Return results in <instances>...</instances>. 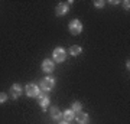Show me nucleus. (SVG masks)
<instances>
[{
	"instance_id": "obj_1",
	"label": "nucleus",
	"mask_w": 130,
	"mask_h": 124,
	"mask_svg": "<svg viewBox=\"0 0 130 124\" xmlns=\"http://www.w3.org/2000/svg\"><path fill=\"white\" fill-rule=\"evenodd\" d=\"M55 87V78L54 77H45V78L41 79V82H39V88H41V91H52Z\"/></svg>"
},
{
	"instance_id": "obj_2",
	"label": "nucleus",
	"mask_w": 130,
	"mask_h": 124,
	"mask_svg": "<svg viewBox=\"0 0 130 124\" xmlns=\"http://www.w3.org/2000/svg\"><path fill=\"white\" fill-rule=\"evenodd\" d=\"M65 59H67V51H65L64 48H61V46L55 48L54 52H52V61L61 64V62H64Z\"/></svg>"
},
{
	"instance_id": "obj_3",
	"label": "nucleus",
	"mask_w": 130,
	"mask_h": 124,
	"mask_svg": "<svg viewBox=\"0 0 130 124\" xmlns=\"http://www.w3.org/2000/svg\"><path fill=\"white\" fill-rule=\"evenodd\" d=\"M25 92H26V95H28V97H30V98H35V97L39 95L41 88H39V85H36V84L29 82V84H26V87H25Z\"/></svg>"
},
{
	"instance_id": "obj_4",
	"label": "nucleus",
	"mask_w": 130,
	"mask_h": 124,
	"mask_svg": "<svg viewBox=\"0 0 130 124\" xmlns=\"http://www.w3.org/2000/svg\"><path fill=\"white\" fill-rule=\"evenodd\" d=\"M68 29H70L71 35L77 36V35H79V33L83 32V23L79 22L78 19H74V20H71V22H70V26H68Z\"/></svg>"
},
{
	"instance_id": "obj_5",
	"label": "nucleus",
	"mask_w": 130,
	"mask_h": 124,
	"mask_svg": "<svg viewBox=\"0 0 130 124\" xmlns=\"http://www.w3.org/2000/svg\"><path fill=\"white\" fill-rule=\"evenodd\" d=\"M36 98H38V104H39V107H41L42 110H46L48 107H49V104H51V100H49V97L46 95L45 91H41Z\"/></svg>"
},
{
	"instance_id": "obj_6",
	"label": "nucleus",
	"mask_w": 130,
	"mask_h": 124,
	"mask_svg": "<svg viewBox=\"0 0 130 124\" xmlns=\"http://www.w3.org/2000/svg\"><path fill=\"white\" fill-rule=\"evenodd\" d=\"M41 68H42V71L43 72H46V74H51V72H54L55 71V62L52 59H43L42 61V65H41Z\"/></svg>"
},
{
	"instance_id": "obj_7",
	"label": "nucleus",
	"mask_w": 130,
	"mask_h": 124,
	"mask_svg": "<svg viewBox=\"0 0 130 124\" xmlns=\"http://www.w3.org/2000/svg\"><path fill=\"white\" fill-rule=\"evenodd\" d=\"M23 94V88L20 84H13L12 87H10V95H12V100H18L19 97Z\"/></svg>"
},
{
	"instance_id": "obj_8",
	"label": "nucleus",
	"mask_w": 130,
	"mask_h": 124,
	"mask_svg": "<svg viewBox=\"0 0 130 124\" xmlns=\"http://www.w3.org/2000/svg\"><path fill=\"white\" fill-rule=\"evenodd\" d=\"M68 12H70V6L67 5V2L59 3V5L56 6V9H55V14H56V16H64V14H67Z\"/></svg>"
},
{
	"instance_id": "obj_9",
	"label": "nucleus",
	"mask_w": 130,
	"mask_h": 124,
	"mask_svg": "<svg viewBox=\"0 0 130 124\" xmlns=\"http://www.w3.org/2000/svg\"><path fill=\"white\" fill-rule=\"evenodd\" d=\"M77 120V123L78 124H88L90 123V117L87 113H83V111H79V113H77L75 114V118Z\"/></svg>"
},
{
	"instance_id": "obj_10",
	"label": "nucleus",
	"mask_w": 130,
	"mask_h": 124,
	"mask_svg": "<svg viewBox=\"0 0 130 124\" xmlns=\"http://www.w3.org/2000/svg\"><path fill=\"white\" fill-rule=\"evenodd\" d=\"M49 114H51L52 120H59L61 117H62V113L59 111L58 107H51V108H49Z\"/></svg>"
},
{
	"instance_id": "obj_11",
	"label": "nucleus",
	"mask_w": 130,
	"mask_h": 124,
	"mask_svg": "<svg viewBox=\"0 0 130 124\" xmlns=\"http://www.w3.org/2000/svg\"><path fill=\"white\" fill-rule=\"evenodd\" d=\"M62 117H64V121H68V123H71V121L75 118V113L71 110V108H68V110H65L64 113H62Z\"/></svg>"
},
{
	"instance_id": "obj_12",
	"label": "nucleus",
	"mask_w": 130,
	"mask_h": 124,
	"mask_svg": "<svg viewBox=\"0 0 130 124\" xmlns=\"http://www.w3.org/2000/svg\"><path fill=\"white\" fill-rule=\"evenodd\" d=\"M81 54H83V48H81V46L72 45L70 48V55L71 56H78V55H81Z\"/></svg>"
},
{
	"instance_id": "obj_13",
	"label": "nucleus",
	"mask_w": 130,
	"mask_h": 124,
	"mask_svg": "<svg viewBox=\"0 0 130 124\" xmlns=\"http://www.w3.org/2000/svg\"><path fill=\"white\" fill-rule=\"evenodd\" d=\"M71 110H72L75 114H77V113H79V111L83 110V104H81L79 101H74V102H72V107H71Z\"/></svg>"
},
{
	"instance_id": "obj_14",
	"label": "nucleus",
	"mask_w": 130,
	"mask_h": 124,
	"mask_svg": "<svg viewBox=\"0 0 130 124\" xmlns=\"http://www.w3.org/2000/svg\"><path fill=\"white\" fill-rule=\"evenodd\" d=\"M7 101V94L6 92H0V104H5Z\"/></svg>"
},
{
	"instance_id": "obj_15",
	"label": "nucleus",
	"mask_w": 130,
	"mask_h": 124,
	"mask_svg": "<svg viewBox=\"0 0 130 124\" xmlns=\"http://www.w3.org/2000/svg\"><path fill=\"white\" fill-rule=\"evenodd\" d=\"M104 5H106V3H104L103 0H95V2H94V6H95V7H103Z\"/></svg>"
},
{
	"instance_id": "obj_16",
	"label": "nucleus",
	"mask_w": 130,
	"mask_h": 124,
	"mask_svg": "<svg viewBox=\"0 0 130 124\" xmlns=\"http://www.w3.org/2000/svg\"><path fill=\"white\" fill-rule=\"evenodd\" d=\"M123 5H124V9H126V10H129V7H130V3L127 2V0H126V2H123Z\"/></svg>"
},
{
	"instance_id": "obj_17",
	"label": "nucleus",
	"mask_w": 130,
	"mask_h": 124,
	"mask_svg": "<svg viewBox=\"0 0 130 124\" xmlns=\"http://www.w3.org/2000/svg\"><path fill=\"white\" fill-rule=\"evenodd\" d=\"M119 3H120L119 0H111V2H110V5H113V6H117Z\"/></svg>"
},
{
	"instance_id": "obj_18",
	"label": "nucleus",
	"mask_w": 130,
	"mask_h": 124,
	"mask_svg": "<svg viewBox=\"0 0 130 124\" xmlns=\"http://www.w3.org/2000/svg\"><path fill=\"white\" fill-rule=\"evenodd\" d=\"M59 124H70L68 121H62V123H59Z\"/></svg>"
}]
</instances>
